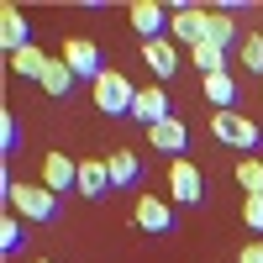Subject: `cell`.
I'll use <instances>...</instances> for the list:
<instances>
[{"instance_id": "cell-5", "label": "cell", "mask_w": 263, "mask_h": 263, "mask_svg": "<svg viewBox=\"0 0 263 263\" xmlns=\"http://www.w3.org/2000/svg\"><path fill=\"white\" fill-rule=\"evenodd\" d=\"M168 37L179 48H200L205 42V6H168Z\"/></svg>"}, {"instance_id": "cell-2", "label": "cell", "mask_w": 263, "mask_h": 263, "mask_svg": "<svg viewBox=\"0 0 263 263\" xmlns=\"http://www.w3.org/2000/svg\"><path fill=\"white\" fill-rule=\"evenodd\" d=\"M90 95H95V111L105 116H132V100H137V84H132L121 69H105L95 84H90Z\"/></svg>"}, {"instance_id": "cell-14", "label": "cell", "mask_w": 263, "mask_h": 263, "mask_svg": "<svg viewBox=\"0 0 263 263\" xmlns=\"http://www.w3.org/2000/svg\"><path fill=\"white\" fill-rule=\"evenodd\" d=\"M105 190H111V168H105V158H79V195H84V200H100Z\"/></svg>"}, {"instance_id": "cell-16", "label": "cell", "mask_w": 263, "mask_h": 263, "mask_svg": "<svg viewBox=\"0 0 263 263\" xmlns=\"http://www.w3.org/2000/svg\"><path fill=\"white\" fill-rule=\"evenodd\" d=\"M11 74H21V79H32V84H42V74H48V53L37 48H21V53H11Z\"/></svg>"}, {"instance_id": "cell-21", "label": "cell", "mask_w": 263, "mask_h": 263, "mask_svg": "<svg viewBox=\"0 0 263 263\" xmlns=\"http://www.w3.org/2000/svg\"><path fill=\"white\" fill-rule=\"evenodd\" d=\"M237 58H242L248 74H263V32H242V42H237Z\"/></svg>"}, {"instance_id": "cell-10", "label": "cell", "mask_w": 263, "mask_h": 263, "mask_svg": "<svg viewBox=\"0 0 263 263\" xmlns=\"http://www.w3.org/2000/svg\"><path fill=\"white\" fill-rule=\"evenodd\" d=\"M42 184H48L53 195L79 190V158H69V153H48V158H42Z\"/></svg>"}, {"instance_id": "cell-18", "label": "cell", "mask_w": 263, "mask_h": 263, "mask_svg": "<svg viewBox=\"0 0 263 263\" xmlns=\"http://www.w3.org/2000/svg\"><path fill=\"white\" fill-rule=\"evenodd\" d=\"M200 90H205V100L216 105V111H232V100H237V74H211V79H200Z\"/></svg>"}, {"instance_id": "cell-27", "label": "cell", "mask_w": 263, "mask_h": 263, "mask_svg": "<svg viewBox=\"0 0 263 263\" xmlns=\"http://www.w3.org/2000/svg\"><path fill=\"white\" fill-rule=\"evenodd\" d=\"M37 263H48V258H37Z\"/></svg>"}, {"instance_id": "cell-3", "label": "cell", "mask_w": 263, "mask_h": 263, "mask_svg": "<svg viewBox=\"0 0 263 263\" xmlns=\"http://www.w3.org/2000/svg\"><path fill=\"white\" fill-rule=\"evenodd\" d=\"M211 137H216V142L242 147V158H253L258 142H263V132H258L248 116H237V111H216V116H211Z\"/></svg>"}, {"instance_id": "cell-8", "label": "cell", "mask_w": 263, "mask_h": 263, "mask_svg": "<svg viewBox=\"0 0 263 263\" xmlns=\"http://www.w3.org/2000/svg\"><path fill=\"white\" fill-rule=\"evenodd\" d=\"M0 48H6V58H11V53H21V48H32L27 11H21L16 0H6V6H0Z\"/></svg>"}, {"instance_id": "cell-7", "label": "cell", "mask_w": 263, "mask_h": 263, "mask_svg": "<svg viewBox=\"0 0 263 263\" xmlns=\"http://www.w3.org/2000/svg\"><path fill=\"white\" fill-rule=\"evenodd\" d=\"M58 58L74 69V79H90V84H95V79L105 74V63H100V48H95V42H84V37H69Z\"/></svg>"}, {"instance_id": "cell-11", "label": "cell", "mask_w": 263, "mask_h": 263, "mask_svg": "<svg viewBox=\"0 0 263 263\" xmlns=\"http://www.w3.org/2000/svg\"><path fill=\"white\" fill-rule=\"evenodd\" d=\"M132 27L142 32V42L168 37V6H158V0H137V6H132Z\"/></svg>"}, {"instance_id": "cell-4", "label": "cell", "mask_w": 263, "mask_h": 263, "mask_svg": "<svg viewBox=\"0 0 263 263\" xmlns=\"http://www.w3.org/2000/svg\"><path fill=\"white\" fill-rule=\"evenodd\" d=\"M168 195L179 205H205V179L195 168V158H174L168 163Z\"/></svg>"}, {"instance_id": "cell-17", "label": "cell", "mask_w": 263, "mask_h": 263, "mask_svg": "<svg viewBox=\"0 0 263 263\" xmlns=\"http://www.w3.org/2000/svg\"><path fill=\"white\" fill-rule=\"evenodd\" d=\"M205 42H216V48H232V42H242V37H237L232 11H205Z\"/></svg>"}, {"instance_id": "cell-26", "label": "cell", "mask_w": 263, "mask_h": 263, "mask_svg": "<svg viewBox=\"0 0 263 263\" xmlns=\"http://www.w3.org/2000/svg\"><path fill=\"white\" fill-rule=\"evenodd\" d=\"M237 263H263V242H242V253H237Z\"/></svg>"}, {"instance_id": "cell-20", "label": "cell", "mask_w": 263, "mask_h": 263, "mask_svg": "<svg viewBox=\"0 0 263 263\" xmlns=\"http://www.w3.org/2000/svg\"><path fill=\"white\" fill-rule=\"evenodd\" d=\"M190 63L200 69V79L227 74V48H216V42H200V48H190Z\"/></svg>"}, {"instance_id": "cell-12", "label": "cell", "mask_w": 263, "mask_h": 263, "mask_svg": "<svg viewBox=\"0 0 263 263\" xmlns=\"http://www.w3.org/2000/svg\"><path fill=\"white\" fill-rule=\"evenodd\" d=\"M142 63L153 74H158V84L168 79V74H179V42L174 37H158V42H142Z\"/></svg>"}, {"instance_id": "cell-1", "label": "cell", "mask_w": 263, "mask_h": 263, "mask_svg": "<svg viewBox=\"0 0 263 263\" xmlns=\"http://www.w3.org/2000/svg\"><path fill=\"white\" fill-rule=\"evenodd\" d=\"M0 195L11 200V216H21V221H53L58 216V195L48 184H16L6 174V179H0Z\"/></svg>"}, {"instance_id": "cell-9", "label": "cell", "mask_w": 263, "mask_h": 263, "mask_svg": "<svg viewBox=\"0 0 263 263\" xmlns=\"http://www.w3.org/2000/svg\"><path fill=\"white\" fill-rule=\"evenodd\" d=\"M147 147H153V153H168V158H184V147H190V126H184L179 116L147 126Z\"/></svg>"}, {"instance_id": "cell-13", "label": "cell", "mask_w": 263, "mask_h": 263, "mask_svg": "<svg viewBox=\"0 0 263 263\" xmlns=\"http://www.w3.org/2000/svg\"><path fill=\"white\" fill-rule=\"evenodd\" d=\"M132 221H137L142 232H153V237H163V232H174V211L158 200V195H142L137 211H132Z\"/></svg>"}, {"instance_id": "cell-19", "label": "cell", "mask_w": 263, "mask_h": 263, "mask_svg": "<svg viewBox=\"0 0 263 263\" xmlns=\"http://www.w3.org/2000/svg\"><path fill=\"white\" fill-rule=\"evenodd\" d=\"M74 90V69L63 58H48V74H42V95H53V100H63Z\"/></svg>"}, {"instance_id": "cell-25", "label": "cell", "mask_w": 263, "mask_h": 263, "mask_svg": "<svg viewBox=\"0 0 263 263\" xmlns=\"http://www.w3.org/2000/svg\"><path fill=\"white\" fill-rule=\"evenodd\" d=\"M242 221H248V232H263V195H248L242 200Z\"/></svg>"}, {"instance_id": "cell-6", "label": "cell", "mask_w": 263, "mask_h": 263, "mask_svg": "<svg viewBox=\"0 0 263 263\" xmlns=\"http://www.w3.org/2000/svg\"><path fill=\"white\" fill-rule=\"evenodd\" d=\"M174 116V105H168V90L158 79L153 84H142L137 90V100H132V121H142V126H158V121H168Z\"/></svg>"}, {"instance_id": "cell-24", "label": "cell", "mask_w": 263, "mask_h": 263, "mask_svg": "<svg viewBox=\"0 0 263 263\" xmlns=\"http://www.w3.org/2000/svg\"><path fill=\"white\" fill-rule=\"evenodd\" d=\"M16 142H21V126H16V116L6 111V116H0V153H16Z\"/></svg>"}, {"instance_id": "cell-15", "label": "cell", "mask_w": 263, "mask_h": 263, "mask_svg": "<svg viewBox=\"0 0 263 263\" xmlns=\"http://www.w3.org/2000/svg\"><path fill=\"white\" fill-rule=\"evenodd\" d=\"M105 168H111V190H132V184L142 179V158L126 153V147H116L111 158H105Z\"/></svg>"}, {"instance_id": "cell-22", "label": "cell", "mask_w": 263, "mask_h": 263, "mask_svg": "<svg viewBox=\"0 0 263 263\" xmlns=\"http://www.w3.org/2000/svg\"><path fill=\"white\" fill-rule=\"evenodd\" d=\"M237 184H242V195H263V158H242L237 163Z\"/></svg>"}, {"instance_id": "cell-23", "label": "cell", "mask_w": 263, "mask_h": 263, "mask_svg": "<svg viewBox=\"0 0 263 263\" xmlns=\"http://www.w3.org/2000/svg\"><path fill=\"white\" fill-rule=\"evenodd\" d=\"M0 253H21V216L0 221Z\"/></svg>"}]
</instances>
